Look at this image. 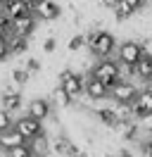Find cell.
<instances>
[{
  "label": "cell",
  "instance_id": "obj_1",
  "mask_svg": "<svg viewBox=\"0 0 152 157\" xmlns=\"http://www.w3.org/2000/svg\"><path fill=\"white\" fill-rule=\"evenodd\" d=\"M86 48L90 52V57H97V59L109 57L116 50V38L104 29H93L86 36Z\"/></svg>",
  "mask_w": 152,
  "mask_h": 157
},
{
  "label": "cell",
  "instance_id": "obj_13",
  "mask_svg": "<svg viewBox=\"0 0 152 157\" xmlns=\"http://www.w3.org/2000/svg\"><path fill=\"white\" fill-rule=\"evenodd\" d=\"M2 12L10 19H17V17H24V14H33V0H12V2H7L2 7Z\"/></svg>",
  "mask_w": 152,
  "mask_h": 157
},
{
  "label": "cell",
  "instance_id": "obj_23",
  "mask_svg": "<svg viewBox=\"0 0 152 157\" xmlns=\"http://www.w3.org/2000/svg\"><path fill=\"white\" fill-rule=\"evenodd\" d=\"M86 45V33H74L71 38L66 40V48H69V52H76V50H81Z\"/></svg>",
  "mask_w": 152,
  "mask_h": 157
},
{
  "label": "cell",
  "instance_id": "obj_30",
  "mask_svg": "<svg viewBox=\"0 0 152 157\" xmlns=\"http://www.w3.org/2000/svg\"><path fill=\"white\" fill-rule=\"evenodd\" d=\"M5 59H10V50H7L5 36H0V62H5Z\"/></svg>",
  "mask_w": 152,
  "mask_h": 157
},
{
  "label": "cell",
  "instance_id": "obj_14",
  "mask_svg": "<svg viewBox=\"0 0 152 157\" xmlns=\"http://www.w3.org/2000/svg\"><path fill=\"white\" fill-rule=\"evenodd\" d=\"M28 150H31V155H33V157H50V155H52V147H50V136L43 131L40 136L31 138V140H28Z\"/></svg>",
  "mask_w": 152,
  "mask_h": 157
},
{
  "label": "cell",
  "instance_id": "obj_17",
  "mask_svg": "<svg viewBox=\"0 0 152 157\" xmlns=\"http://www.w3.org/2000/svg\"><path fill=\"white\" fill-rule=\"evenodd\" d=\"M93 114H95V119H97L102 126H107V128H114V126H116V121H119V114H116L114 105H112V107H95Z\"/></svg>",
  "mask_w": 152,
  "mask_h": 157
},
{
  "label": "cell",
  "instance_id": "obj_32",
  "mask_svg": "<svg viewBox=\"0 0 152 157\" xmlns=\"http://www.w3.org/2000/svg\"><path fill=\"white\" fill-rule=\"evenodd\" d=\"M140 43H142L145 55H147V57H152V36H150V38H145V40H140Z\"/></svg>",
  "mask_w": 152,
  "mask_h": 157
},
{
  "label": "cell",
  "instance_id": "obj_7",
  "mask_svg": "<svg viewBox=\"0 0 152 157\" xmlns=\"http://www.w3.org/2000/svg\"><path fill=\"white\" fill-rule=\"evenodd\" d=\"M14 128H17L19 133L24 136V140H31V138L40 136L43 131H45V126H43V121H38L36 117H31V114H21L19 119H14Z\"/></svg>",
  "mask_w": 152,
  "mask_h": 157
},
{
  "label": "cell",
  "instance_id": "obj_26",
  "mask_svg": "<svg viewBox=\"0 0 152 157\" xmlns=\"http://www.w3.org/2000/svg\"><path fill=\"white\" fill-rule=\"evenodd\" d=\"M7 157H33L31 155V150H28V143H24V145H19V147H12L10 152H5Z\"/></svg>",
  "mask_w": 152,
  "mask_h": 157
},
{
  "label": "cell",
  "instance_id": "obj_8",
  "mask_svg": "<svg viewBox=\"0 0 152 157\" xmlns=\"http://www.w3.org/2000/svg\"><path fill=\"white\" fill-rule=\"evenodd\" d=\"M83 95L93 102H102V100L109 98V88L104 86L100 78H95L90 71L86 74V88H83Z\"/></svg>",
  "mask_w": 152,
  "mask_h": 157
},
{
  "label": "cell",
  "instance_id": "obj_5",
  "mask_svg": "<svg viewBox=\"0 0 152 157\" xmlns=\"http://www.w3.org/2000/svg\"><path fill=\"white\" fill-rule=\"evenodd\" d=\"M131 114H133V119H138V121H140L142 117L152 114V83H147L145 88L138 90L135 100L131 102Z\"/></svg>",
  "mask_w": 152,
  "mask_h": 157
},
{
  "label": "cell",
  "instance_id": "obj_35",
  "mask_svg": "<svg viewBox=\"0 0 152 157\" xmlns=\"http://www.w3.org/2000/svg\"><path fill=\"white\" fill-rule=\"evenodd\" d=\"M7 2H12V0H0V7H5Z\"/></svg>",
  "mask_w": 152,
  "mask_h": 157
},
{
  "label": "cell",
  "instance_id": "obj_25",
  "mask_svg": "<svg viewBox=\"0 0 152 157\" xmlns=\"http://www.w3.org/2000/svg\"><path fill=\"white\" fill-rule=\"evenodd\" d=\"M10 31H12V19H10L7 14L2 12V7H0V36H7Z\"/></svg>",
  "mask_w": 152,
  "mask_h": 157
},
{
  "label": "cell",
  "instance_id": "obj_6",
  "mask_svg": "<svg viewBox=\"0 0 152 157\" xmlns=\"http://www.w3.org/2000/svg\"><path fill=\"white\" fill-rule=\"evenodd\" d=\"M138 90H140V88H138L133 81L121 78L116 86L109 88V98H112L114 102H121V105H131L133 100H135V95H138Z\"/></svg>",
  "mask_w": 152,
  "mask_h": 157
},
{
  "label": "cell",
  "instance_id": "obj_24",
  "mask_svg": "<svg viewBox=\"0 0 152 157\" xmlns=\"http://www.w3.org/2000/svg\"><path fill=\"white\" fill-rule=\"evenodd\" d=\"M12 126H14V117L0 107V133H2V131H7V128H12Z\"/></svg>",
  "mask_w": 152,
  "mask_h": 157
},
{
  "label": "cell",
  "instance_id": "obj_33",
  "mask_svg": "<svg viewBox=\"0 0 152 157\" xmlns=\"http://www.w3.org/2000/svg\"><path fill=\"white\" fill-rule=\"evenodd\" d=\"M116 157H133V152L128 147H119V150H116Z\"/></svg>",
  "mask_w": 152,
  "mask_h": 157
},
{
  "label": "cell",
  "instance_id": "obj_20",
  "mask_svg": "<svg viewBox=\"0 0 152 157\" xmlns=\"http://www.w3.org/2000/svg\"><path fill=\"white\" fill-rule=\"evenodd\" d=\"M112 12H114V19H116V21H126V19H131L138 10H133L131 5H126V2L119 0V2H116V7H114Z\"/></svg>",
  "mask_w": 152,
  "mask_h": 157
},
{
  "label": "cell",
  "instance_id": "obj_3",
  "mask_svg": "<svg viewBox=\"0 0 152 157\" xmlns=\"http://www.w3.org/2000/svg\"><path fill=\"white\" fill-rule=\"evenodd\" d=\"M59 88L64 90L69 98L78 100L83 98V88H86V74H81V71H74V69H64L62 74H59Z\"/></svg>",
  "mask_w": 152,
  "mask_h": 157
},
{
  "label": "cell",
  "instance_id": "obj_34",
  "mask_svg": "<svg viewBox=\"0 0 152 157\" xmlns=\"http://www.w3.org/2000/svg\"><path fill=\"white\" fill-rule=\"evenodd\" d=\"M116 2H119V0H102V7H107V10H114V7H116Z\"/></svg>",
  "mask_w": 152,
  "mask_h": 157
},
{
  "label": "cell",
  "instance_id": "obj_15",
  "mask_svg": "<svg viewBox=\"0 0 152 157\" xmlns=\"http://www.w3.org/2000/svg\"><path fill=\"white\" fill-rule=\"evenodd\" d=\"M24 143H26V140H24V136H21L14 126L0 133V150H2V152H10L12 147H19V145H24Z\"/></svg>",
  "mask_w": 152,
  "mask_h": 157
},
{
  "label": "cell",
  "instance_id": "obj_29",
  "mask_svg": "<svg viewBox=\"0 0 152 157\" xmlns=\"http://www.w3.org/2000/svg\"><path fill=\"white\" fill-rule=\"evenodd\" d=\"M55 48H57V38L55 36H48V38L43 40V50H45V52H55Z\"/></svg>",
  "mask_w": 152,
  "mask_h": 157
},
{
  "label": "cell",
  "instance_id": "obj_18",
  "mask_svg": "<svg viewBox=\"0 0 152 157\" xmlns=\"http://www.w3.org/2000/svg\"><path fill=\"white\" fill-rule=\"evenodd\" d=\"M5 40H7L10 57H14V55H24V52H26V48H28V38H24V36H17V33H12V31L5 36Z\"/></svg>",
  "mask_w": 152,
  "mask_h": 157
},
{
  "label": "cell",
  "instance_id": "obj_36",
  "mask_svg": "<svg viewBox=\"0 0 152 157\" xmlns=\"http://www.w3.org/2000/svg\"><path fill=\"white\" fill-rule=\"evenodd\" d=\"M150 14H152V10H150Z\"/></svg>",
  "mask_w": 152,
  "mask_h": 157
},
{
  "label": "cell",
  "instance_id": "obj_2",
  "mask_svg": "<svg viewBox=\"0 0 152 157\" xmlns=\"http://www.w3.org/2000/svg\"><path fill=\"white\" fill-rule=\"evenodd\" d=\"M90 74H93L95 78H100L107 88H112V86H116L119 81H121V71H119V62L112 57H102L97 59L93 67H90Z\"/></svg>",
  "mask_w": 152,
  "mask_h": 157
},
{
  "label": "cell",
  "instance_id": "obj_27",
  "mask_svg": "<svg viewBox=\"0 0 152 157\" xmlns=\"http://www.w3.org/2000/svg\"><path fill=\"white\" fill-rule=\"evenodd\" d=\"M24 67H26V71L31 74V76H33V74H38V71L43 69V64H40L36 57H26V64H24Z\"/></svg>",
  "mask_w": 152,
  "mask_h": 157
},
{
  "label": "cell",
  "instance_id": "obj_4",
  "mask_svg": "<svg viewBox=\"0 0 152 157\" xmlns=\"http://www.w3.org/2000/svg\"><path fill=\"white\" fill-rule=\"evenodd\" d=\"M145 55L140 40H124L121 45H116V62L119 64H128V67H135V62Z\"/></svg>",
  "mask_w": 152,
  "mask_h": 157
},
{
  "label": "cell",
  "instance_id": "obj_21",
  "mask_svg": "<svg viewBox=\"0 0 152 157\" xmlns=\"http://www.w3.org/2000/svg\"><path fill=\"white\" fill-rule=\"evenodd\" d=\"M10 78H12L14 83H19V86H26L28 81H31V74L26 71V67H14L12 74H10Z\"/></svg>",
  "mask_w": 152,
  "mask_h": 157
},
{
  "label": "cell",
  "instance_id": "obj_19",
  "mask_svg": "<svg viewBox=\"0 0 152 157\" xmlns=\"http://www.w3.org/2000/svg\"><path fill=\"white\" fill-rule=\"evenodd\" d=\"M135 76L140 78L145 86H147V83H152V57L142 55V57L135 62Z\"/></svg>",
  "mask_w": 152,
  "mask_h": 157
},
{
  "label": "cell",
  "instance_id": "obj_22",
  "mask_svg": "<svg viewBox=\"0 0 152 157\" xmlns=\"http://www.w3.org/2000/svg\"><path fill=\"white\" fill-rule=\"evenodd\" d=\"M52 102H57L59 107H71V105H74V100L69 98V95H66V93H64L62 88H59V86H57V88L52 90Z\"/></svg>",
  "mask_w": 152,
  "mask_h": 157
},
{
  "label": "cell",
  "instance_id": "obj_12",
  "mask_svg": "<svg viewBox=\"0 0 152 157\" xmlns=\"http://www.w3.org/2000/svg\"><path fill=\"white\" fill-rule=\"evenodd\" d=\"M36 14H24V17H17V19H12V33H17V36H24L28 38L33 31H36Z\"/></svg>",
  "mask_w": 152,
  "mask_h": 157
},
{
  "label": "cell",
  "instance_id": "obj_11",
  "mask_svg": "<svg viewBox=\"0 0 152 157\" xmlns=\"http://www.w3.org/2000/svg\"><path fill=\"white\" fill-rule=\"evenodd\" d=\"M50 147H52V155H57V157H71L78 150L71 143V138L64 136V133H55V136L50 138Z\"/></svg>",
  "mask_w": 152,
  "mask_h": 157
},
{
  "label": "cell",
  "instance_id": "obj_16",
  "mask_svg": "<svg viewBox=\"0 0 152 157\" xmlns=\"http://www.w3.org/2000/svg\"><path fill=\"white\" fill-rule=\"evenodd\" d=\"M21 105H24V95L21 93H0V107L5 109V112H10L12 117H14V112H19L21 109Z\"/></svg>",
  "mask_w": 152,
  "mask_h": 157
},
{
  "label": "cell",
  "instance_id": "obj_10",
  "mask_svg": "<svg viewBox=\"0 0 152 157\" xmlns=\"http://www.w3.org/2000/svg\"><path fill=\"white\" fill-rule=\"evenodd\" d=\"M26 114L36 117L38 121H48L52 117V105H50L48 98H33V100H28V105H26Z\"/></svg>",
  "mask_w": 152,
  "mask_h": 157
},
{
  "label": "cell",
  "instance_id": "obj_9",
  "mask_svg": "<svg viewBox=\"0 0 152 157\" xmlns=\"http://www.w3.org/2000/svg\"><path fill=\"white\" fill-rule=\"evenodd\" d=\"M33 14L43 21H55L62 17V7L57 0H33Z\"/></svg>",
  "mask_w": 152,
  "mask_h": 157
},
{
  "label": "cell",
  "instance_id": "obj_31",
  "mask_svg": "<svg viewBox=\"0 0 152 157\" xmlns=\"http://www.w3.org/2000/svg\"><path fill=\"white\" fill-rule=\"evenodd\" d=\"M140 126L145 128V133H152V114H147V117L140 119Z\"/></svg>",
  "mask_w": 152,
  "mask_h": 157
},
{
  "label": "cell",
  "instance_id": "obj_28",
  "mask_svg": "<svg viewBox=\"0 0 152 157\" xmlns=\"http://www.w3.org/2000/svg\"><path fill=\"white\" fill-rule=\"evenodd\" d=\"M140 155L142 157H152V133L140 140Z\"/></svg>",
  "mask_w": 152,
  "mask_h": 157
}]
</instances>
